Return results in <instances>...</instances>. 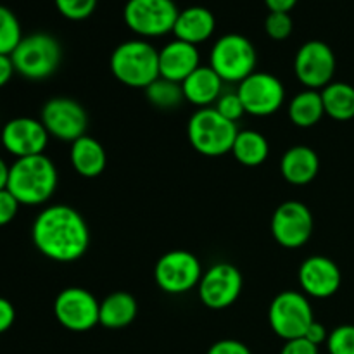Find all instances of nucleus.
I'll return each instance as SVG.
<instances>
[{
	"label": "nucleus",
	"instance_id": "nucleus-36",
	"mask_svg": "<svg viewBox=\"0 0 354 354\" xmlns=\"http://www.w3.org/2000/svg\"><path fill=\"white\" fill-rule=\"evenodd\" d=\"M14 320H16V310H14L12 303L7 301L6 297H0V334L9 330Z\"/></svg>",
	"mask_w": 354,
	"mask_h": 354
},
{
	"label": "nucleus",
	"instance_id": "nucleus-40",
	"mask_svg": "<svg viewBox=\"0 0 354 354\" xmlns=\"http://www.w3.org/2000/svg\"><path fill=\"white\" fill-rule=\"evenodd\" d=\"M9 169L10 166L0 158V190L7 189V182H9Z\"/></svg>",
	"mask_w": 354,
	"mask_h": 354
},
{
	"label": "nucleus",
	"instance_id": "nucleus-23",
	"mask_svg": "<svg viewBox=\"0 0 354 354\" xmlns=\"http://www.w3.org/2000/svg\"><path fill=\"white\" fill-rule=\"evenodd\" d=\"M138 304L131 294L118 290V292L109 294L100 301L99 308V325L118 330L124 328L137 318Z\"/></svg>",
	"mask_w": 354,
	"mask_h": 354
},
{
	"label": "nucleus",
	"instance_id": "nucleus-17",
	"mask_svg": "<svg viewBox=\"0 0 354 354\" xmlns=\"http://www.w3.org/2000/svg\"><path fill=\"white\" fill-rule=\"evenodd\" d=\"M297 280L306 296L327 299L341 289L342 275L337 263L327 256H310L301 263Z\"/></svg>",
	"mask_w": 354,
	"mask_h": 354
},
{
	"label": "nucleus",
	"instance_id": "nucleus-39",
	"mask_svg": "<svg viewBox=\"0 0 354 354\" xmlns=\"http://www.w3.org/2000/svg\"><path fill=\"white\" fill-rule=\"evenodd\" d=\"M270 12H290L296 7L297 0H265Z\"/></svg>",
	"mask_w": 354,
	"mask_h": 354
},
{
	"label": "nucleus",
	"instance_id": "nucleus-16",
	"mask_svg": "<svg viewBox=\"0 0 354 354\" xmlns=\"http://www.w3.org/2000/svg\"><path fill=\"white\" fill-rule=\"evenodd\" d=\"M48 131L35 118L21 116L7 121L0 133L3 149L16 159L44 154L48 145Z\"/></svg>",
	"mask_w": 354,
	"mask_h": 354
},
{
	"label": "nucleus",
	"instance_id": "nucleus-15",
	"mask_svg": "<svg viewBox=\"0 0 354 354\" xmlns=\"http://www.w3.org/2000/svg\"><path fill=\"white\" fill-rule=\"evenodd\" d=\"M270 228L273 239L282 248L299 249L313 234V213L301 201H286L273 211Z\"/></svg>",
	"mask_w": 354,
	"mask_h": 354
},
{
	"label": "nucleus",
	"instance_id": "nucleus-34",
	"mask_svg": "<svg viewBox=\"0 0 354 354\" xmlns=\"http://www.w3.org/2000/svg\"><path fill=\"white\" fill-rule=\"evenodd\" d=\"M206 354H252L251 349L241 341H235V339H223V341H218L207 349Z\"/></svg>",
	"mask_w": 354,
	"mask_h": 354
},
{
	"label": "nucleus",
	"instance_id": "nucleus-29",
	"mask_svg": "<svg viewBox=\"0 0 354 354\" xmlns=\"http://www.w3.org/2000/svg\"><path fill=\"white\" fill-rule=\"evenodd\" d=\"M59 14L69 21H83L93 14L97 0H54Z\"/></svg>",
	"mask_w": 354,
	"mask_h": 354
},
{
	"label": "nucleus",
	"instance_id": "nucleus-22",
	"mask_svg": "<svg viewBox=\"0 0 354 354\" xmlns=\"http://www.w3.org/2000/svg\"><path fill=\"white\" fill-rule=\"evenodd\" d=\"M69 161L75 171L83 178H95L106 169L107 154L99 140L90 135H83L71 144Z\"/></svg>",
	"mask_w": 354,
	"mask_h": 354
},
{
	"label": "nucleus",
	"instance_id": "nucleus-35",
	"mask_svg": "<svg viewBox=\"0 0 354 354\" xmlns=\"http://www.w3.org/2000/svg\"><path fill=\"white\" fill-rule=\"evenodd\" d=\"M280 354H320L318 353V346L310 342L308 339L299 337L292 339V341H286Z\"/></svg>",
	"mask_w": 354,
	"mask_h": 354
},
{
	"label": "nucleus",
	"instance_id": "nucleus-25",
	"mask_svg": "<svg viewBox=\"0 0 354 354\" xmlns=\"http://www.w3.org/2000/svg\"><path fill=\"white\" fill-rule=\"evenodd\" d=\"M232 154L248 168H256L268 159L270 144L263 133L256 130H239L232 147Z\"/></svg>",
	"mask_w": 354,
	"mask_h": 354
},
{
	"label": "nucleus",
	"instance_id": "nucleus-13",
	"mask_svg": "<svg viewBox=\"0 0 354 354\" xmlns=\"http://www.w3.org/2000/svg\"><path fill=\"white\" fill-rule=\"evenodd\" d=\"M100 303L83 287H66L54 301V317L66 330L88 332L99 325Z\"/></svg>",
	"mask_w": 354,
	"mask_h": 354
},
{
	"label": "nucleus",
	"instance_id": "nucleus-26",
	"mask_svg": "<svg viewBox=\"0 0 354 354\" xmlns=\"http://www.w3.org/2000/svg\"><path fill=\"white\" fill-rule=\"evenodd\" d=\"M324 109L335 121H349L354 118V86L346 82H332L322 88Z\"/></svg>",
	"mask_w": 354,
	"mask_h": 354
},
{
	"label": "nucleus",
	"instance_id": "nucleus-4",
	"mask_svg": "<svg viewBox=\"0 0 354 354\" xmlns=\"http://www.w3.org/2000/svg\"><path fill=\"white\" fill-rule=\"evenodd\" d=\"M237 133V123L225 120L214 107L197 109L187 124L190 145L206 158H218L232 152Z\"/></svg>",
	"mask_w": 354,
	"mask_h": 354
},
{
	"label": "nucleus",
	"instance_id": "nucleus-18",
	"mask_svg": "<svg viewBox=\"0 0 354 354\" xmlns=\"http://www.w3.org/2000/svg\"><path fill=\"white\" fill-rule=\"evenodd\" d=\"M201 66V55L196 45L173 40L159 50V76L182 85Z\"/></svg>",
	"mask_w": 354,
	"mask_h": 354
},
{
	"label": "nucleus",
	"instance_id": "nucleus-8",
	"mask_svg": "<svg viewBox=\"0 0 354 354\" xmlns=\"http://www.w3.org/2000/svg\"><path fill=\"white\" fill-rule=\"evenodd\" d=\"M178 7L173 0H128L123 19L133 33L142 38H156L173 33Z\"/></svg>",
	"mask_w": 354,
	"mask_h": 354
},
{
	"label": "nucleus",
	"instance_id": "nucleus-31",
	"mask_svg": "<svg viewBox=\"0 0 354 354\" xmlns=\"http://www.w3.org/2000/svg\"><path fill=\"white\" fill-rule=\"evenodd\" d=\"M292 17L289 12H270L265 21V31L272 40H287L292 33Z\"/></svg>",
	"mask_w": 354,
	"mask_h": 354
},
{
	"label": "nucleus",
	"instance_id": "nucleus-32",
	"mask_svg": "<svg viewBox=\"0 0 354 354\" xmlns=\"http://www.w3.org/2000/svg\"><path fill=\"white\" fill-rule=\"evenodd\" d=\"M214 109H216L225 120L232 121V123H237V121L245 114L244 104H242L237 90H235V92L221 93L220 99H218L216 104H214Z\"/></svg>",
	"mask_w": 354,
	"mask_h": 354
},
{
	"label": "nucleus",
	"instance_id": "nucleus-5",
	"mask_svg": "<svg viewBox=\"0 0 354 354\" xmlns=\"http://www.w3.org/2000/svg\"><path fill=\"white\" fill-rule=\"evenodd\" d=\"M16 73L31 82H40L57 71L62 59V48L57 38L38 31L23 37L10 54Z\"/></svg>",
	"mask_w": 354,
	"mask_h": 354
},
{
	"label": "nucleus",
	"instance_id": "nucleus-6",
	"mask_svg": "<svg viewBox=\"0 0 354 354\" xmlns=\"http://www.w3.org/2000/svg\"><path fill=\"white\" fill-rule=\"evenodd\" d=\"M256 48L248 37L239 33L223 35L213 45L209 66L223 82L241 83L256 71Z\"/></svg>",
	"mask_w": 354,
	"mask_h": 354
},
{
	"label": "nucleus",
	"instance_id": "nucleus-24",
	"mask_svg": "<svg viewBox=\"0 0 354 354\" xmlns=\"http://www.w3.org/2000/svg\"><path fill=\"white\" fill-rule=\"evenodd\" d=\"M289 120L297 128H311L322 121L325 116L324 100L318 90H303L296 93L289 102Z\"/></svg>",
	"mask_w": 354,
	"mask_h": 354
},
{
	"label": "nucleus",
	"instance_id": "nucleus-9",
	"mask_svg": "<svg viewBox=\"0 0 354 354\" xmlns=\"http://www.w3.org/2000/svg\"><path fill=\"white\" fill-rule=\"evenodd\" d=\"M203 265L196 254L185 249L165 252L154 266V280L166 294L180 296L199 286Z\"/></svg>",
	"mask_w": 354,
	"mask_h": 354
},
{
	"label": "nucleus",
	"instance_id": "nucleus-21",
	"mask_svg": "<svg viewBox=\"0 0 354 354\" xmlns=\"http://www.w3.org/2000/svg\"><path fill=\"white\" fill-rule=\"evenodd\" d=\"M182 92L187 102L199 107H211L223 93V80L211 66H199L192 75L182 82Z\"/></svg>",
	"mask_w": 354,
	"mask_h": 354
},
{
	"label": "nucleus",
	"instance_id": "nucleus-28",
	"mask_svg": "<svg viewBox=\"0 0 354 354\" xmlns=\"http://www.w3.org/2000/svg\"><path fill=\"white\" fill-rule=\"evenodd\" d=\"M23 40L19 19L6 6H0V54L10 55Z\"/></svg>",
	"mask_w": 354,
	"mask_h": 354
},
{
	"label": "nucleus",
	"instance_id": "nucleus-1",
	"mask_svg": "<svg viewBox=\"0 0 354 354\" xmlns=\"http://www.w3.org/2000/svg\"><path fill=\"white\" fill-rule=\"evenodd\" d=\"M31 241L40 254L57 263L78 261L90 245V230L80 211L68 204H52L37 214Z\"/></svg>",
	"mask_w": 354,
	"mask_h": 354
},
{
	"label": "nucleus",
	"instance_id": "nucleus-20",
	"mask_svg": "<svg viewBox=\"0 0 354 354\" xmlns=\"http://www.w3.org/2000/svg\"><path fill=\"white\" fill-rule=\"evenodd\" d=\"M214 28H216V19L213 12L203 6H192L180 10L173 33L176 40L187 41L197 47L213 37Z\"/></svg>",
	"mask_w": 354,
	"mask_h": 354
},
{
	"label": "nucleus",
	"instance_id": "nucleus-19",
	"mask_svg": "<svg viewBox=\"0 0 354 354\" xmlns=\"http://www.w3.org/2000/svg\"><path fill=\"white\" fill-rule=\"evenodd\" d=\"M320 171V158L308 145H294L280 159V173L292 185H308Z\"/></svg>",
	"mask_w": 354,
	"mask_h": 354
},
{
	"label": "nucleus",
	"instance_id": "nucleus-14",
	"mask_svg": "<svg viewBox=\"0 0 354 354\" xmlns=\"http://www.w3.org/2000/svg\"><path fill=\"white\" fill-rule=\"evenodd\" d=\"M40 121L50 137L71 144L86 135V127H88L85 107L69 97L48 99L41 107Z\"/></svg>",
	"mask_w": 354,
	"mask_h": 354
},
{
	"label": "nucleus",
	"instance_id": "nucleus-12",
	"mask_svg": "<svg viewBox=\"0 0 354 354\" xmlns=\"http://www.w3.org/2000/svg\"><path fill=\"white\" fill-rule=\"evenodd\" d=\"M237 93L244 104L245 113L265 118L275 114L286 102V86L272 73L254 71L242 80Z\"/></svg>",
	"mask_w": 354,
	"mask_h": 354
},
{
	"label": "nucleus",
	"instance_id": "nucleus-2",
	"mask_svg": "<svg viewBox=\"0 0 354 354\" xmlns=\"http://www.w3.org/2000/svg\"><path fill=\"white\" fill-rule=\"evenodd\" d=\"M57 168L45 154L21 158L10 165L7 190L21 206H41L57 189Z\"/></svg>",
	"mask_w": 354,
	"mask_h": 354
},
{
	"label": "nucleus",
	"instance_id": "nucleus-37",
	"mask_svg": "<svg viewBox=\"0 0 354 354\" xmlns=\"http://www.w3.org/2000/svg\"><path fill=\"white\" fill-rule=\"evenodd\" d=\"M328 334H330V332L327 330V327H325L324 324H320V322L315 320L313 324L308 327L306 334H304V339L313 342L315 346H320V344H327Z\"/></svg>",
	"mask_w": 354,
	"mask_h": 354
},
{
	"label": "nucleus",
	"instance_id": "nucleus-30",
	"mask_svg": "<svg viewBox=\"0 0 354 354\" xmlns=\"http://www.w3.org/2000/svg\"><path fill=\"white\" fill-rule=\"evenodd\" d=\"M327 349L330 354H354V325H339L328 334Z\"/></svg>",
	"mask_w": 354,
	"mask_h": 354
},
{
	"label": "nucleus",
	"instance_id": "nucleus-33",
	"mask_svg": "<svg viewBox=\"0 0 354 354\" xmlns=\"http://www.w3.org/2000/svg\"><path fill=\"white\" fill-rule=\"evenodd\" d=\"M19 206V201L9 190H0V227H6L17 216Z\"/></svg>",
	"mask_w": 354,
	"mask_h": 354
},
{
	"label": "nucleus",
	"instance_id": "nucleus-7",
	"mask_svg": "<svg viewBox=\"0 0 354 354\" xmlns=\"http://www.w3.org/2000/svg\"><path fill=\"white\" fill-rule=\"evenodd\" d=\"M268 322L272 330L283 341L304 337L308 327L315 322L313 308L304 292L283 290L270 304Z\"/></svg>",
	"mask_w": 354,
	"mask_h": 354
},
{
	"label": "nucleus",
	"instance_id": "nucleus-11",
	"mask_svg": "<svg viewBox=\"0 0 354 354\" xmlns=\"http://www.w3.org/2000/svg\"><path fill=\"white\" fill-rule=\"evenodd\" d=\"M242 286L244 279L237 266L220 261L203 273L197 294L201 303L209 310H227L239 299Z\"/></svg>",
	"mask_w": 354,
	"mask_h": 354
},
{
	"label": "nucleus",
	"instance_id": "nucleus-38",
	"mask_svg": "<svg viewBox=\"0 0 354 354\" xmlns=\"http://www.w3.org/2000/svg\"><path fill=\"white\" fill-rule=\"evenodd\" d=\"M14 73H16V69H14L10 55L0 54V88H2V86H6L7 83L10 82V78H12Z\"/></svg>",
	"mask_w": 354,
	"mask_h": 354
},
{
	"label": "nucleus",
	"instance_id": "nucleus-10",
	"mask_svg": "<svg viewBox=\"0 0 354 354\" xmlns=\"http://www.w3.org/2000/svg\"><path fill=\"white\" fill-rule=\"evenodd\" d=\"M335 54L330 45L322 40H310L299 47L294 57V75L297 82L310 90L325 88L334 82Z\"/></svg>",
	"mask_w": 354,
	"mask_h": 354
},
{
	"label": "nucleus",
	"instance_id": "nucleus-27",
	"mask_svg": "<svg viewBox=\"0 0 354 354\" xmlns=\"http://www.w3.org/2000/svg\"><path fill=\"white\" fill-rule=\"evenodd\" d=\"M145 97H147V100L152 106L162 111L176 109L185 100L182 92V85L161 78V76L145 88Z\"/></svg>",
	"mask_w": 354,
	"mask_h": 354
},
{
	"label": "nucleus",
	"instance_id": "nucleus-3",
	"mask_svg": "<svg viewBox=\"0 0 354 354\" xmlns=\"http://www.w3.org/2000/svg\"><path fill=\"white\" fill-rule=\"evenodd\" d=\"M109 66L118 82L145 90L159 78V50L144 38L123 41L111 54Z\"/></svg>",
	"mask_w": 354,
	"mask_h": 354
}]
</instances>
